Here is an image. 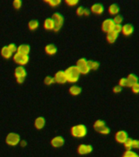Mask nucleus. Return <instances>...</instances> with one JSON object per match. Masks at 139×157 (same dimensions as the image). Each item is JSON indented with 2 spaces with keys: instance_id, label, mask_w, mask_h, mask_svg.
Masks as SVG:
<instances>
[{
  "instance_id": "nucleus-14",
  "label": "nucleus",
  "mask_w": 139,
  "mask_h": 157,
  "mask_svg": "<svg viewBox=\"0 0 139 157\" xmlns=\"http://www.w3.org/2000/svg\"><path fill=\"white\" fill-rule=\"evenodd\" d=\"M65 143V140L61 136H56L51 140V145L53 147H61Z\"/></svg>"
},
{
  "instance_id": "nucleus-13",
  "label": "nucleus",
  "mask_w": 139,
  "mask_h": 157,
  "mask_svg": "<svg viewBox=\"0 0 139 157\" xmlns=\"http://www.w3.org/2000/svg\"><path fill=\"white\" fill-rule=\"evenodd\" d=\"M133 30H134V28H133V25L132 24H125L124 25H122V29H121V32L122 34L125 36H129L133 33Z\"/></svg>"
},
{
  "instance_id": "nucleus-7",
  "label": "nucleus",
  "mask_w": 139,
  "mask_h": 157,
  "mask_svg": "<svg viewBox=\"0 0 139 157\" xmlns=\"http://www.w3.org/2000/svg\"><path fill=\"white\" fill-rule=\"evenodd\" d=\"M13 60L16 63H17L21 66H23L29 62V56L16 52L13 56Z\"/></svg>"
},
{
  "instance_id": "nucleus-20",
  "label": "nucleus",
  "mask_w": 139,
  "mask_h": 157,
  "mask_svg": "<svg viewBox=\"0 0 139 157\" xmlns=\"http://www.w3.org/2000/svg\"><path fill=\"white\" fill-rule=\"evenodd\" d=\"M45 52L48 55H54V54L56 53L57 48H56V47L54 44H50L46 45V47H45Z\"/></svg>"
},
{
  "instance_id": "nucleus-4",
  "label": "nucleus",
  "mask_w": 139,
  "mask_h": 157,
  "mask_svg": "<svg viewBox=\"0 0 139 157\" xmlns=\"http://www.w3.org/2000/svg\"><path fill=\"white\" fill-rule=\"evenodd\" d=\"M52 19L54 22V28H53V31L56 32L58 31L59 29H61L62 25H63L64 23V17L61 14H60L59 12H56L52 15Z\"/></svg>"
},
{
  "instance_id": "nucleus-15",
  "label": "nucleus",
  "mask_w": 139,
  "mask_h": 157,
  "mask_svg": "<svg viewBox=\"0 0 139 157\" xmlns=\"http://www.w3.org/2000/svg\"><path fill=\"white\" fill-rule=\"evenodd\" d=\"M126 80H127L128 86H129V87H133L136 83H138V78H137V75H135L134 74H129L127 76Z\"/></svg>"
},
{
  "instance_id": "nucleus-40",
  "label": "nucleus",
  "mask_w": 139,
  "mask_h": 157,
  "mask_svg": "<svg viewBox=\"0 0 139 157\" xmlns=\"http://www.w3.org/2000/svg\"><path fill=\"white\" fill-rule=\"evenodd\" d=\"M133 148L139 149V140H133Z\"/></svg>"
},
{
  "instance_id": "nucleus-25",
  "label": "nucleus",
  "mask_w": 139,
  "mask_h": 157,
  "mask_svg": "<svg viewBox=\"0 0 139 157\" xmlns=\"http://www.w3.org/2000/svg\"><path fill=\"white\" fill-rule=\"evenodd\" d=\"M28 26H29V29H31V30L36 29L39 27V21L36 20H31V21H29Z\"/></svg>"
},
{
  "instance_id": "nucleus-22",
  "label": "nucleus",
  "mask_w": 139,
  "mask_h": 157,
  "mask_svg": "<svg viewBox=\"0 0 139 157\" xmlns=\"http://www.w3.org/2000/svg\"><path fill=\"white\" fill-rule=\"evenodd\" d=\"M81 91H82V89H81L80 87H79V86H71V88H69V92H70V93H71V95L73 96H77L79 95V94H80Z\"/></svg>"
},
{
  "instance_id": "nucleus-3",
  "label": "nucleus",
  "mask_w": 139,
  "mask_h": 157,
  "mask_svg": "<svg viewBox=\"0 0 139 157\" xmlns=\"http://www.w3.org/2000/svg\"><path fill=\"white\" fill-rule=\"evenodd\" d=\"M76 67L78 69L79 74H88L90 71V68L88 66V61L86 60L85 58L79 59L76 62Z\"/></svg>"
},
{
  "instance_id": "nucleus-24",
  "label": "nucleus",
  "mask_w": 139,
  "mask_h": 157,
  "mask_svg": "<svg viewBox=\"0 0 139 157\" xmlns=\"http://www.w3.org/2000/svg\"><path fill=\"white\" fill-rule=\"evenodd\" d=\"M104 126H106L105 122H104L103 120H97V121L94 123V124H93V128H94V129H95L97 132H98V131H99L102 128L104 127Z\"/></svg>"
},
{
  "instance_id": "nucleus-11",
  "label": "nucleus",
  "mask_w": 139,
  "mask_h": 157,
  "mask_svg": "<svg viewBox=\"0 0 139 157\" xmlns=\"http://www.w3.org/2000/svg\"><path fill=\"white\" fill-rule=\"evenodd\" d=\"M104 6L102 3L96 2L91 6V12L96 15H101L104 12Z\"/></svg>"
},
{
  "instance_id": "nucleus-2",
  "label": "nucleus",
  "mask_w": 139,
  "mask_h": 157,
  "mask_svg": "<svg viewBox=\"0 0 139 157\" xmlns=\"http://www.w3.org/2000/svg\"><path fill=\"white\" fill-rule=\"evenodd\" d=\"M88 132V128L84 124H77L71 128V133L74 137L82 138L85 137Z\"/></svg>"
},
{
  "instance_id": "nucleus-16",
  "label": "nucleus",
  "mask_w": 139,
  "mask_h": 157,
  "mask_svg": "<svg viewBox=\"0 0 139 157\" xmlns=\"http://www.w3.org/2000/svg\"><path fill=\"white\" fill-rule=\"evenodd\" d=\"M17 52L21 54H24V55H28L30 52V47L29 44H21L17 48Z\"/></svg>"
},
{
  "instance_id": "nucleus-10",
  "label": "nucleus",
  "mask_w": 139,
  "mask_h": 157,
  "mask_svg": "<svg viewBox=\"0 0 139 157\" xmlns=\"http://www.w3.org/2000/svg\"><path fill=\"white\" fill-rule=\"evenodd\" d=\"M93 147L88 144H81L78 147V153L80 155H88L93 151Z\"/></svg>"
},
{
  "instance_id": "nucleus-5",
  "label": "nucleus",
  "mask_w": 139,
  "mask_h": 157,
  "mask_svg": "<svg viewBox=\"0 0 139 157\" xmlns=\"http://www.w3.org/2000/svg\"><path fill=\"white\" fill-rule=\"evenodd\" d=\"M26 75V70L25 69L24 66H19L15 69V76L17 78V82L18 83H24Z\"/></svg>"
},
{
  "instance_id": "nucleus-18",
  "label": "nucleus",
  "mask_w": 139,
  "mask_h": 157,
  "mask_svg": "<svg viewBox=\"0 0 139 157\" xmlns=\"http://www.w3.org/2000/svg\"><path fill=\"white\" fill-rule=\"evenodd\" d=\"M108 12L112 16H116L120 12V7L116 3H112L108 7Z\"/></svg>"
},
{
  "instance_id": "nucleus-28",
  "label": "nucleus",
  "mask_w": 139,
  "mask_h": 157,
  "mask_svg": "<svg viewBox=\"0 0 139 157\" xmlns=\"http://www.w3.org/2000/svg\"><path fill=\"white\" fill-rule=\"evenodd\" d=\"M123 21H124L123 17L121 16V15H119V14L115 16L114 19H113V21H114L115 25H121L122 24Z\"/></svg>"
},
{
  "instance_id": "nucleus-8",
  "label": "nucleus",
  "mask_w": 139,
  "mask_h": 157,
  "mask_svg": "<svg viewBox=\"0 0 139 157\" xmlns=\"http://www.w3.org/2000/svg\"><path fill=\"white\" fill-rule=\"evenodd\" d=\"M114 26H115V23L113 21V19L108 18V19H106L102 22V29L103 32H105V33L107 34L109 32L112 31L113 29H114Z\"/></svg>"
},
{
  "instance_id": "nucleus-26",
  "label": "nucleus",
  "mask_w": 139,
  "mask_h": 157,
  "mask_svg": "<svg viewBox=\"0 0 139 157\" xmlns=\"http://www.w3.org/2000/svg\"><path fill=\"white\" fill-rule=\"evenodd\" d=\"M133 140L132 138H129H129L125 141V143H124L125 147L126 148L127 151H131V150L133 149Z\"/></svg>"
},
{
  "instance_id": "nucleus-34",
  "label": "nucleus",
  "mask_w": 139,
  "mask_h": 157,
  "mask_svg": "<svg viewBox=\"0 0 139 157\" xmlns=\"http://www.w3.org/2000/svg\"><path fill=\"white\" fill-rule=\"evenodd\" d=\"M119 86L121 87V88H124V87H128L127 80H126V78H121L119 81Z\"/></svg>"
},
{
  "instance_id": "nucleus-36",
  "label": "nucleus",
  "mask_w": 139,
  "mask_h": 157,
  "mask_svg": "<svg viewBox=\"0 0 139 157\" xmlns=\"http://www.w3.org/2000/svg\"><path fill=\"white\" fill-rule=\"evenodd\" d=\"M78 1L77 0H66V3L70 7H74L75 5L78 4Z\"/></svg>"
},
{
  "instance_id": "nucleus-9",
  "label": "nucleus",
  "mask_w": 139,
  "mask_h": 157,
  "mask_svg": "<svg viewBox=\"0 0 139 157\" xmlns=\"http://www.w3.org/2000/svg\"><path fill=\"white\" fill-rule=\"evenodd\" d=\"M129 138V135L124 130H120L118 131L115 135V141L119 143H121V144H124L126 140Z\"/></svg>"
},
{
  "instance_id": "nucleus-39",
  "label": "nucleus",
  "mask_w": 139,
  "mask_h": 157,
  "mask_svg": "<svg viewBox=\"0 0 139 157\" xmlns=\"http://www.w3.org/2000/svg\"><path fill=\"white\" fill-rule=\"evenodd\" d=\"M121 29H122V25H115L113 30L118 33V34H120V32H121Z\"/></svg>"
},
{
  "instance_id": "nucleus-19",
  "label": "nucleus",
  "mask_w": 139,
  "mask_h": 157,
  "mask_svg": "<svg viewBox=\"0 0 139 157\" xmlns=\"http://www.w3.org/2000/svg\"><path fill=\"white\" fill-rule=\"evenodd\" d=\"M44 124H45V120L42 116L37 117L34 120V126L37 129H42L44 127Z\"/></svg>"
},
{
  "instance_id": "nucleus-29",
  "label": "nucleus",
  "mask_w": 139,
  "mask_h": 157,
  "mask_svg": "<svg viewBox=\"0 0 139 157\" xmlns=\"http://www.w3.org/2000/svg\"><path fill=\"white\" fill-rule=\"evenodd\" d=\"M123 157H139V155L136 152L133 151H126L124 153Z\"/></svg>"
},
{
  "instance_id": "nucleus-27",
  "label": "nucleus",
  "mask_w": 139,
  "mask_h": 157,
  "mask_svg": "<svg viewBox=\"0 0 139 157\" xmlns=\"http://www.w3.org/2000/svg\"><path fill=\"white\" fill-rule=\"evenodd\" d=\"M88 66H89V68L90 70H98L100 66V64L98 63V61H88Z\"/></svg>"
},
{
  "instance_id": "nucleus-1",
  "label": "nucleus",
  "mask_w": 139,
  "mask_h": 157,
  "mask_svg": "<svg viewBox=\"0 0 139 157\" xmlns=\"http://www.w3.org/2000/svg\"><path fill=\"white\" fill-rule=\"evenodd\" d=\"M64 72H65V75H66V81H68L70 83H75L79 80L80 74H79L78 69L75 66H70Z\"/></svg>"
},
{
  "instance_id": "nucleus-32",
  "label": "nucleus",
  "mask_w": 139,
  "mask_h": 157,
  "mask_svg": "<svg viewBox=\"0 0 139 157\" xmlns=\"http://www.w3.org/2000/svg\"><path fill=\"white\" fill-rule=\"evenodd\" d=\"M110 129L106 125V126H104L103 128H102L99 131H98V132H100V133H102V134H108V133H110Z\"/></svg>"
},
{
  "instance_id": "nucleus-33",
  "label": "nucleus",
  "mask_w": 139,
  "mask_h": 157,
  "mask_svg": "<svg viewBox=\"0 0 139 157\" xmlns=\"http://www.w3.org/2000/svg\"><path fill=\"white\" fill-rule=\"evenodd\" d=\"M12 6L16 8V9H19L22 7V2L21 0H14L12 2Z\"/></svg>"
},
{
  "instance_id": "nucleus-30",
  "label": "nucleus",
  "mask_w": 139,
  "mask_h": 157,
  "mask_svg": "<svg viewBox=\"0 0 139 157\" xmlns=\"http://www.w3.org/2000/svg\"><path fill=\"white\" fill-rule=\"evenodd\" d=\"M54 82H55L54 78L53 77H52V76H47V77H45V78H44V83H45L46 85H51V84H52Z\"/></svg>"
},
{
  "instance_id": "nucleus-41",
  "label": "nucleus",
  "mask_w": 139,
  "mask_h": 157,
  "mask_svg": "<svg viewBox=\"0 0 139 157\" xmlns=\"http://www.w3.org/2000/svg\"><path fill=\"white\" fill-rule=\"evenodd\" d=\"M121 90H122V88H121V87H120L119 85L115 86V87H114V88H113V92H114L115 93H120V92H121Z\"/></svg>"
},
{
  "instance_id": "nucleus-23",
  "label": "nucleus",
  "mask_w": 139,
  "mask_h": 157,
  "mask_svg": "<svg viewBox=\"0 0 139 157\" xmlns=\"http://www.w3.org/2000/svg\"><path fill=\"white\" fill-rule=\"evenodd\" d=\"M44 26L46 29H53L54 22L52 18H47L44 22Z\"/></svg>"
},
{
  "instance_id": "nucleus-12",
  "label": "nucleus",
  "mask_w": 139,
  "mask_h": 157,
  "mask_svg": "<svg viewBox=\"0 0 139 157\" xmlns=\"http://www.w3.org/2000/svg\"><path fill=\"white\" fill-rule=\"evenodd\" d=\"M53 78L55 82L58 83H65L66 82V75H65V72L63 71H57Z\"/></svg>"
},
{
  "instance_id": "nucleus-42",
  "label": "nucleus",
  "mask_w": 139,
  "mask_h": 157,
  "mask_svg": "<svg viewBox=\"0 0 139 157\" xmlns=\"http://www.w3.org/2000/svg\"><path fill=\"white\" fill-rule=\"evenodd\" d=\"M20 143H21V147H25L27 145V142L26 141H25V140H22V141H21L20 142Z\"/></svg>"
},
{
  "instance_id": "nucleus-6",
  "label": "nucleus",
  "mask_w": 139,
  "mask_h": 157,
  "mask_svg": "<svg viewBox=\"0 0 139 157\" xmlns=\"http://www.w3.org/2000/svg\"><path fill=\"white\" fill-rule=\"evenodd\" d=\"M20 142H21V137L17 132H10L6 137V143L12 147L17 146V144H19Z\"/></svg>"
},
{
  "instance_id": "nucleus-37",
  "label": "nucleus",
  "mask_w": 139,
  "mask_h": 157,
  "mask_svg": "<svg viewBox=\"0 0 139 157\" xmlns=\"http://www.w3.org/2000/svg\"><path fill=\"white\" fill-rule=\"evenodd\" d=\"M7 48H9V50L11 52H12V53H13V52H16L17 51V45H16V44H8V46H7Z\"/></svg>"
},
{
  "instance_id": "nucleus-31",
  "label": "nucleus",
  "mask_w": 139,
  "mask_h": 157,
  "mask_svg": "<svg viewBox=\"0 0 139 157\" xmlns=\"http://www.w3.org/2000/svg\"><path fill=\"white\" fill-rule=\"evenodd\" d=\"M45 2L48 3L52 7H57L61 2V0H56V1H55V0H53V1H52V0H50V1H45Z\"/></svg>"
},
{
  "instance_id": "nucleus-35",
  "label": "nucleus",
  "mask_w": 139,
  "mask_h": 157,
  "mask_svg": "<svg viewBox=\"0 0 139 157\" xmlns=\"http://www.w3.org/2000/svg\"><path fill=\"white\" fill-rule=\"evenodd\" d=\"M85 9L84 7H79L77 9H76V13L78 16H84V12H85Z\"/></svg>"
},
{
  "instance_id": "nucleus-21",
  "label": "nucleus",
  "mask_w": 139,
  "mask_h": 157,
  "mask_svg": "<svg viewBox=\"0 0 139 157\" xmlns=\"http://www.w3.org/2000/svg\"><path fill=\"white\" fill-rule=\"evenodd\" d=\"M1 55L2 57H4L6 59H9L11 56H12V52L9 50V48H7V46L2 47L1 49Z\"/></svg>"
},
{
  "instance_id": "nucleus-17",
  "label": "nucleus",
  "mask_w": 139,
  "mask_h": 157,
  "mask_svg": "<svg viewBox=\"0 0 139 157\" xmlns=\"http://www.w3.org/2000/svg\"><path fill=\"white\" fill-rule=\"evenodd\" d=\"M118 36H119V34L114 31V30H112V31L109 32V33L106 34V40H107L108 43L113 44V43H115L116 41Z\"/></svg>"
},
{
  "instance_id": "nucleus-38",
  "label": "nucleus",
  "mask_w": 139,
  "mask_h": 157,
  "mask_svg": "<svg viewBox=\"0 0 139 157\" xmlns=\"http://www.w3.org/2000/svg\"><path fill=\"white\" fill-rule=\"evenodd\" d=\"M131 88H132L133 93H136V94L139 93V83H136L135 85H133V87H131Z\"/></svg>"
}]
</instances>
